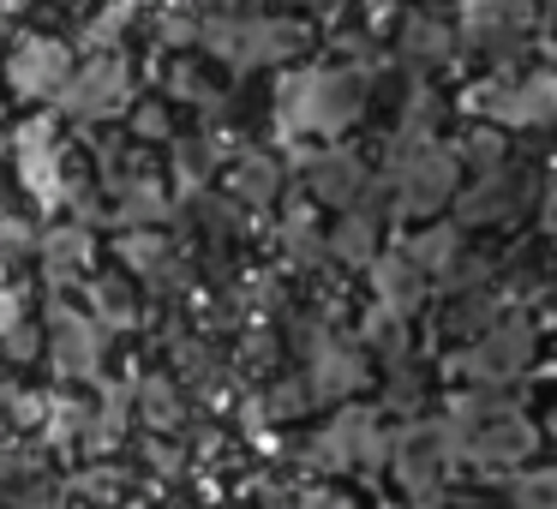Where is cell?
I'll list each match as a JSON object with an SVG mask.
<instances>
[{
  "label": "cell",
  "instance_id": "1",
  "mask_svg": "<svg viewBox=\"0 0 557 509\" xmlns=\"http://www.w3.org/2000/svg\"><path fill=\"white\" fill-rule=\"evenodd\" d=\"M545 204V174L533 162H497V169L480 174V186L468 193L461 204V228H480V234H504L533 222Z\"/></svg>",
  "mask_w": 557,
  "mask_h": 509
},
{
  "label": "cell",
  "instance_id": "2",
  "mask_svg": "<svg viewBox=\"0 0 557 509\" xmlns=\"http://www.w3.org/2000/svg\"><path fill=\"white\" fill-rule=\"evenodd\" d=\"M545 336H540V318L533 312H497V324L473 342V365H480L485 384H516L540 365Z\"/></svg>",
  "mask_w": 557,
  "mask_h": 509
},
{
  "label": "cell",
  "instance_id": "3",
  "mask_svg": "<svg viewBox=\"0 0 557 509\" xmlns=\"http://www.w3.org/2000/svg\"><path fill=\"white\" fill-rule=\"evenodd\" d=\"M432 509H516V497H509V480H461V485H444V492L432 497Z\"/></svg>",
  "mask_w": 557,
  "mask_h": 509
},
{
  "label": "cell",
  "instance_id": "4",
  "mask_svg": "<svg viewBox=\"0 0 557 509\" xmlns=\"http://www.w3.org/2000/svg\"><path fill=\"white\" fill-rule=\"evenodd\" d=\"M509 497H516V509H557V461H540V468L516 473Z\"/></svg>",
  "mask_w": 557,
  "mask_h": 509
},
{
  "label": "cell",
  "instance_id": "5",
  "mask_svg": "<svg viewBox=\"0 0 557 509\" xmlns=\"http://www.w3.org/2000/svg\"><path fill=\"white\" fill-rule=\"evenodd\" d=\"M540 425H545V437H552V449H557V377H552V389H545V408H540Z\"/></svg>",
  "mask_w": 557,
  "mask_h": 509
},
{
  "label": "cell",
  "instance_id": "6",
  "mask_svg": "<svg viewBox=\"0 0 557 509\" xmlns=\"http://www.w3.org/2000/svg\"><path fill=\"white\" fill-rule=\"evenodd\" d=\"M540 228H545V240L557 246V193H545V204H540Z\"/></svg>",
  "mask_w": 557,
  "mask_h": 509
},
{
  "label": "cell",
  "instance_id": "7",
  "mask_svg": "<svg viewBox=\"0 0 557 509\" xmlns=\"http://www.w3.org/2000/svg\"><path fill=\"white\" fill-rule=\"evenodd\" d=\"M545 306L557 312V270H552V282H545Z\"/></svg>",
  "mask_w": 557,
  "mask_h": 509
}]
</instances>
